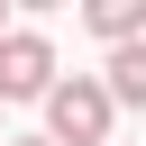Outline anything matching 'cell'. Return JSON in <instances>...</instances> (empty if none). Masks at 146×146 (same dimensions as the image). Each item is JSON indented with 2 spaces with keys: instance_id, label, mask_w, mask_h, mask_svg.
Wrapping results in <instances>:
<instances>
[{
  "instance_id": "1",
  "label": "cell",
  "mask_w": 146,
  "mask_h": 146,
  "mask_svg": "<svg viewBox=\"0 0 146 146\" xmlns=\"http://www.w3.org/2000/svg\"><path fill=\"white\" fill-rule=\"evenodd\" d=\"M110 82H91V73H73V82H55L46 91V137L55 146H110Z\"/></svg>"
},
{
  "instance_id": "2",
  "label": "cell",
  "mask_w": 146,
  "mask_h": 146,
  "mask_svg": "<svg viewBox=\"0 0 146 146\" xmlns=\"http://www.w3.org/2000/svg\"><path fill=\"white\" fill-rule=\"evenodd\" d=\"M55 91V46L36 27H9L0 36V100H46Z\"/></svg>"
},
{
  "instance_id": "3",
  "label": "cell",
  "mask_w": 146,
  "mask_h": 146,
  "mask_svg": "<svg viewBox=\"0 0 146 146\" xmlns=\"http://www.w3.org/2000/svg\"><path fill=\"white\" fill-rule=\"evenodd\" d=\"M91 36L137 46V36H146V0H91Z\"/></svg>"
},
{
  "instance_id": "4",
  "label": "cell",
  "mask_w": 146,
  "mask_h": 146,
  "mask_svg": "<svg viewBox=\"0 0 146 146\" xmlns=\"http://www.w3.org/2000/svg\"><path fill=\"white\" fill-rule=\"evenodd\" d=\"M110 100L146 110V36H137V46H110Z\"/></svg>"
},
{
  "instance_id": "5",
  "label": "cell",
  "mask_w": 146,
  "mask_h": 146,
  "mask_svg": "<svg viewBox=\"0 0 146 146\" xmlns=\"http://www.w3.org/2000/svg\"><path fill=\"white\" fill-rule=\"evenodd\" d=\"M9 146H55V137H9Z\"/></svg>"
},
{
  "instance_id": "6",
  "label": "cell",
  "mask_w": 146,
  "mask_h": 146,
  "mask_svg": "<svg viewBox=\"0 0 146 146\" xmlns=\"http://www.w3.org/2000/svg\"><path fill=\"white\" fill-rule=\"evenodd\" d=\"M0 36H9V9H0Z\"/></svg>"
},
{
  "instance_id": "7",
  "label": "cell",
  "mask_w": 146,
  "mask_h": 146,
  "mask_svg": "<svg viewBox=\"0 0 146 146\" xmlns=\"http://www.w3.org/2000/svg\"><path fill=\"white\" fill-rule=\"evenodd\" d=\"M0 146H9V137H0Z\"/></svg>"
}]
</instances>
